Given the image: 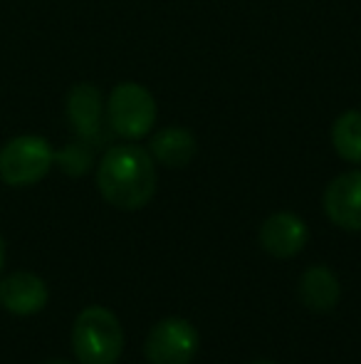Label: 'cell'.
Instances as JSON below:
<instances>
[{
    "label": "cell",
    "instance_id": "1",
    "mask_svg": "<svg viewBox=\"0 0 361 364\" xmlns=\"http://www.w3.org/2000/svg\"><path fill=\"white\" fill-rule=\"evenodd\" d=\"M96 186L106 203L121 211H139L156 193L154 159L139 144L106 149L96 168Z\"/></svg>",
    "mask_w": 361,
    "mask_h": 364
},
{
    "label": "cell",
    "instance_id": "14",
    "mask_svg": "<svg viewBox=\"0 0 361 364\" xmlns=\"http://www.w3.org/2000/svg\"><path fill=\"white\" fill-rule=\"evenodd\" d=\"M3 263H5V243H3V235H0V270H3Z\"/></svg>",
    "mask_w": 361,
    "mask_h": 364
},
{
    "label": "cell",
    "instance_id": "16",
    "mask_svg": "<svg viewBox=\"0 0 361 364\" xmlns=\"http://www.w3.org/2000/svg\"><path fill=\"white\" fill-rule=\"evenodd\" d=\"M252 364H274V362H267V360H257V362H252Z\"/></svg>",
    "mask_w": 361,
    "mask_h": 364
},
{
    "label": "cell",
    "instance_id": "4",
    "mask_svg": "<svg viewBox=\"0 0 361 364\" xmlns=\"http://www.w3.org/2000/svg\"><path fill=\"white\" fill-rule=\"evenodd\" d=\"M55 164V149L45 136L20 134L0 149V181L8 186H33Z\"/></svg>",
    "mask_w": 361,
    "mask_h": 364
},
{
    "label": "cell",
    "instance_id": "3",
    "mask_svg": "<svg viewBox=\"0 0 361 364\" xmlns=\"http://www.w3.org/2000/svg\"><path fill=\"white\" fill-rule=\"evenodd\" d=\"M106 122L121 139H141L156 122L154 95L139 82H119L106 100Z\"/></svg>",
    "mask_w": 361,
    "mask_h": 364
},
{
    "label": "cell",
    "instance_id": "7",
    "mask_svg": "<svg viewBox=\"0 0 361 364\" xmlns=\"http://www.w3.org/2000/svg\"><path fill=\"white\" fill-rule=\"evenodd\" d=\"M67 119L79 139L91 146L104 139V100L89 82H79L67 95Z\"/></svg>",
    "mask_w": 361,
    "mask_h": 364
},
{
    "label": "cell",
    "instance_id": "8",
    "mask_svg": "<svg viewBox=\"0 0 361 364\" xmlns=\"http://www.w3.org/2000/svg\"><path fill=\"white\" fill-rule=\"evenodd\" d=\"M309 240V228L297 213L277 211L260 225V245L272 258L287 260L304 250Z\"/></svg>",
    "mask_w": 361,
    "mask_h": 364
},
{
    "label": "cell",
    "instance_id": "10",
    "mask_svg": "<svg viewBox=\"0 0 361 364\" xmlns=\"http://www.w3.org/2000/svg\"><path fill=\"white\" fill-rule=\"evenodd\" d=\"M299 302L312 312H332L342 300L339 278L327 265H312L302 273L297 285Z\"/></svg>",
    "mask_w": 361,
    "mask_h": 364
},
{
    "label": "cell",
    "instance_id": "12",
    "mask_svg": "<svg viewBox=\"0 0 361 364\" xmlns=\"http://www.w3.org/2000/svg\"><path fill=\"white\" fill-rule=\"evenodd\" d=\"M332 144L349 164H361V112L349 109L332 124Z\"/></svg>",
    "mask_w": 361,
    "mask_h": 364
},
{
    "label": "cell",
    "instance_id": "11",
    "mask_svg": "<svg viewBox=\"0 0 361 364\" xmlns=\"http://www.w3.org/2000/svg\"><path fill=\"white\" fill-rule=\"evenodd\" d=\"M196 151H198L196 136L186 127H166L149 144L151 159L169 168L188 166L193 161V156H196Z\"/></svg>",
    "mask_w": 361,
    "mask_h": 364
},
{
    "label": "cell",
    "instance_id": "9",
    "mask_svg": "<svg viewBox=\"0 0 361 364\" xmlns=\"http://www.w3.org/2000/svg\"><path fill=\"white\" fill-rule=\"evenodd\" d=\"M48 297L50 292L45 280L28 270H18L0 280V305L13 315H38L48 305Z\"/></svg>",
    "mask_w": 361,
    "mask_h": 364
},
{
    "label": "cell",
    "instance_id": "15",
    "mask_svg": "<svg viewBox=\"0 0 361 364\" xmlns=\"http://www.w3.org/2000/svg\"><path fill=\"white\" fill-rule=\"evenodd\" d=\"M45 364H72V362H67V360H50V362H45Z\"/></svg>",
    "mask_w": 361,
    "mask_h": 364
},
{
    "label": "cell",
    "instance_id": "5",
    "mask_svg": "<svg viewBox=\"0 0 361 364\" xmlns=\"http://www.w3.org/2000/svg\"><path fill=\"white\" fill-rule=\"evenodd\" d=\"M201 347L196 325L183 317H166L146 335L144 355L151 364H191Z\"/></svg>",
    "mask_w": 361,
    "mask_h": 364
},
{
    "label": "cell",
    "instance_id": "6",
    "mask_svg": "<svg viewBox=\"0 0 361 364\" xmlns=\"http://www.w3.org/2000/svg\"><path fill=\"white\" fill-rule=\"evenodd\" d=\"M322 203L334 225L361 233V168L339 173L327 186Z\"/></svg>",
    "mask_w": 361,
    "mask_h": 364
},
{
    "label": "cell",
    "instance_id": "13",
    "mask_svg": "<svg viewBox=\"0 0 361 364\" xmlns=\"http://www.w3.org/2000/svg\"><path fill=\"white\" fill-rule=\"evenodd\" d=\"M55 164H57L65 173H70V176H82L91 166V144L79 139V141H72V144L62 146L60 151H55Z\"/></svg>",
    "mask_w": 361,
    "mask_h": 364
},
{
    "label": "cell",
    "instance_id": "2",
    "mask_svg": "<svg viewBox=\"0 0 361 364\" xmlns=\"http://www.w3.org/2000/svg\"><path fill=\"white\" fill-rule=\"evenodd\" d=\"M72 350L82 364H116L124 352V330L111 310L89 305L72 327Z\"/></svg>",
    "mask_w": 361,
    "mask_h": 364
}]
</instances>
